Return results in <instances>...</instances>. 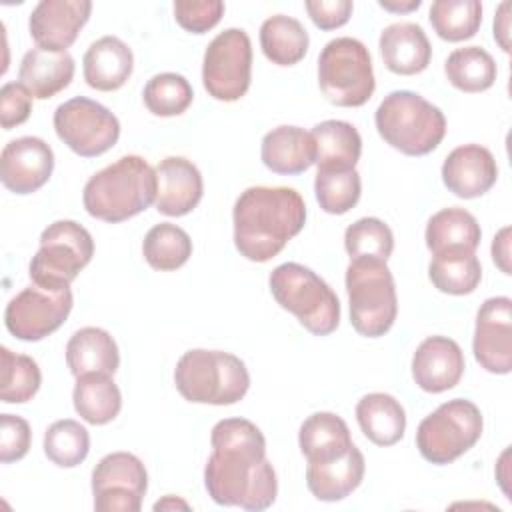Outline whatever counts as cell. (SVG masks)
Listing matches in <instances>:
<instances>
[{
    "mask_svg": "<svg viewBox=\"0 0 512 512\" xmlns=\"http://www.w3.org/2000/svg\"><path fill=\"white\" fill-rule=\"evenodd\" d=\"M212 454L204 468L208 496L220 506L266 510L278 494L276 472L266 458V438L246 418H224L210 434Z\"/></svg>",
    "mask_w": 512,
    "mask_h": 512,
    "instance_id": "1",
    "label": "cell"
},
{
    "mask_svg": "<svg viewBox=\"0 0 512 512\" xmlns=\"http://www.w3.org/2000/svg\"><path fill=\"white\" fill-rule=\"evenodd\" d=\"M234 244L250 262H268L300 234L306 204L288 186H250L234 202Z\"/></svg>",
    "mask_w": 512,
    "mask_h": 512,
    "instance_id": "2",
    "label": "cell"
},
{
    "mask_svg": "<svg viewBox=\"0 0 512 512\" xmlns=\"http://www.w3.org/2000/svg\"><path fill=\"white\" fill-rule=\"evenodd\" d=\"M156 200V172L136 154L102 168L84 186L82 202L92 218L124 222L144 212Z\"/></svg>",
    "mask_w": 512,
    "mask_h": 512,
    "instance_id": "3",
    "label": "cell"
},
{
    "mask_svg": "<svg viewBox=\"0 0 512 512\" xmlns=\"http://www.w3.org/2000/svg\"><path fill=\"white\" fill-rule=\"evenodd\" d=\"M174 384L188 402L230 406L246 396L250 374L246 364L230 352L194 348L180 356Z\"/></svg>",
    "mask_w": 512,
    "mask_h": 512,
    "instance_id": "4",
    "label": "cell"
},
{
    "mask_svg": "<svg viewBox=\"0 0 512 512\" xmlns=\"http://www.w3.org/2000/svg\"><path fill=\"white\" fill-rule=\"evenodd\" d=\"M374 122L380 138L406 156L430 154L446 134L442 110L410 90H394L384 96Z\"/></svg>",
    "mask_w": 512,
    "mask_h": 512,
    "instance_id": "5",
    "label": "cell"
},
{
    "mask_svg": "<svg viewBox=\"0 0 512 512\" xmlns=\"http://www.w3.org/2000/svg\"><path fill=\"white\" fill-rule=\"evenodd\" d=\"M268 284L280 308L294 314L314 336H328L338 328L340 300L314 270L284 262L270 272Z\"/></svg>",
    "mask_w": 512,
    "mask_h": 512,
    "instance_id": "6",
    "label": "cell"
},
{
    "mask_svg": "<svg viewBox=\"0 0 512 512\" xmlns=\"http://www.w3.org/2000/svg\"><path fill=\"white\" fill-rule=\"evenodd\" d=\"M346 292L350 322L358 334L378 338L392 328L398 314V296L394 276L386 262L374 258L350 260L346 268Z\"/></svg>",
    "mask_w": 512,
    "mask_h": 512,
    "instance_id": "7",
    "label": "cell"
},
{
    "mask_svg": "<svg viewBox=\"0 0 512 512\" xmlns=\"http://www.w3.org/2000/svg\"><path fill=\"white\" fill-rule=\"evenodd\" d=\"M318 86L334 106H364L376 88L368 48L350 36L330 40L318 56Z\"/></svg>",
    "mask_w": 512,
    "mask_h": 512,
    "instance_id": "8",
    "label": "cell"
},
{
    "mask_svg": "<svg viewBox=\"0 0 512 512\" xmlns=\"http://www.w3.org/2000/svg\"><path fill=\"white\" fill-rule=\"evenodd\" d=\"M94 256L90 232L74 220H56L40 234V248L30 262V280L40 288H68Z\"/></svg>",
    "mask_w": 512,
    "mask_h": 512,
    "instance_id": "9",
    "label": "cell"
},
{
    "mask_svg": "<svg viewBox=\"0 0 512 512\" xmlns=\"http://www.w3.org/2000/svg\"><path fill=\"white\" fill-rule=\"evenodd\" d=\"M480 408L464 398L440 404L416 430V446L424 460L444 466L466 454L482 436Z\"/></svg>",
    "mask_w": 512,
    "mask_h": 512,
    "instance_id": "10",
    "label": "cell"
},
{
    "mask_svg": "<svg viewBox=\"0 0 512 512\" xmlns=\"http://www.w3.org/2000/svg\"><path fill=\"white\" fill-rule=\"evenodd\" d=\"M252 80V44L242 28L220 32L206 48L202 84L220 102L240 100Z\"/></svg>",
    "mask_w": 512,
    "mask_h": 512,
    "instance_id": "11",
    "label": "cell"
},
{
    "mask_svg": "<svg viewBox=\"0 0 512 512\" xmlns=\"http://www.w3.org/2000/svg\"><path fill=\"white\" fill-rule=\"evenodd\" d=\"M56 136L78 156L94 158L108 152L120 138L118 118L86 96L66 100L54 110Z\"/></svg>",
    "mask_w": 512,
    "mask_h": 512,
    "instance_id": "12",
    "label": "cell"
},
{
    "mask_svg": "<svg viewBox=\"0 0 512 512\" xmlns=\"http://www.w3.org/2000/svg\"><path fill=\"white\" fill-rule=\"evenodd\" d=\"M72 290L40 288L36 284L20 290L4 310L6 330L24 342H38L56 332L72 310Z\"/></svg>",
    "mask_w": 512,
    "mask_h": 512,
    "instance_id": "13",
    "label": "cell"
},
{
    "mask_svg": "<svg viewBox=\"0 0 512 512\" xmlns=\"http://www.w3.org/2000/svg\"><path fill=\"white\" fill-rule=\"evenodd\" d=\"M148 490V472L130 452L106 454L92 470L94 508L98 512H138Z\"/></svg>",
    "mask_w": 512,
    "mask_h": 512,
    "instance_id": "14",
    "label": "cell"
},
{
    "mask_svg": "<svg viewBox=\"0 0 512 512\" xmlns=\"http://www.w3.org/2000/svg\"><path fill=\"white\" fill-rule=\"evenodd\" d=\"M472 350L476 362L492 374L512 370V300L494 296L476 314Z\"/></svg>",
    "mask_w": 512,
    "mask_h": 512,
    "instance_id": "15",
    "label": "cell"
},
{
    "mask_svg": "<svg viewBox=\"0 0 512 512\" xmlns=\"http://www.w3.org/2000/svg\"><path fill=\"white\" fill-rule=\"evenodd\" d=\"M54 170V152L38 136L10 140L0 154V180L14 194H32L42 188Z\"/></svg>",
    "mask_w": 512,
    "mask_h": 512,
    "instance_id": "16",
    "label": "cell"
},
{
    "mask_svg": "<svg viewBox=\"0 0 512 512\" xmlns=\"http://www.w3.org/2000/svg\"><path fill=\"white\" fill-rule=\"evenodd\" d=\"M92 12L90 0H42L30 12L28 30L38 48L66 52Z\"/></svg>",
    "mask_w": 512,
    "mask_h": 512,
    "instance_id": "17",
    "label": "cell"
},
{
    "mask_svg": "<svg viewBox=\"0 0 512 512\" xmlns=\"http://www.w3.org/2000/svg\"><path fill=\"white\" fill-rule=\"evenodd\" d=\"M464 352L448 336H428L412 356V378L418 388L440 394L454 388L464 374Z\"/></svg>",
    "mask_w": 512,
    "mask_h": 512,
    "instance_id": "18",
    "label": "cell"
},
{
    "mask_svg": "<svg viewBox=\"0 0 512 512\" xmlns=\"http://www.w3.org/2000/svg\"><path fill=\"white\" fill-rule=\"evenodd\" d=\"M498 180L492 152L480 144L454 148L442 164V182L458 198L470 200L486 194Z\"/></svg>",
    "mask_w": 512,
    "mask_h": 512,
    "instance_id": "19",
    "label": "cell"
},
{
    "mask_svg": "<svg viewBox=\"0 0 512 512\" xmlns=\"http://www.w3.org/2000/svg\"><path fill=\"white\" fill-rule=\"evenodd\" d=\"M156 172V210L164 216L190 214L204 194L202 174L190 160L168 156L154 168Z\"/></svg>",
    "mask_w": 512,
    "mask_h": 512,
    "instance_id": "20",
    "label": "cell"
},
{
    "mask_svg": "<svg viewBox=\"0 0 512 512\" xmlns=\"http://www.w3.org/2000/svg\"><path fill=\"white\" fill-rule=\"evenodd\" d=\"M378 48L384 66L400 76L424 72L432 58L430 40L414 22L388 24L380 34Z\"/></svg>",
    "mask_w": 512,
    "mask_h": 512,
    "instance_id": "21",
    "label": "cell"
},
{
    "mask_svg": "<svg viewBox=\"0 0 512 512\" xmlns=\"http://www.w3.org/2000/svg\"><path fill=\"white\" fill-rule=\"evenodd\" d=\"M134 70V56L118 36H102L92 42L82 58L84 80L90 88L112 92L122 88Z\"/></svg>",
    "mask_w": 512,
    "mask_h": 512,
    "instance_id": "22",
    "label": "cell"
},
{
    "mask_svg": "<svg viewBox=\"0 0 512 512\" xmlns=\"http://www.w3.org/2000/svg\"><path fill=\"white\" fill-rule=\"evenodd\" d=\"M364 470V456L356 446H352L340 458L328 462H308L306 486L314 498L322 502H338L360 486Z\"/></svg>",
    "mask_w": 512,
    "mask_h": 512,
    "instance_id": "23",
    "label": "cell"
},
{
    "mask_svg": "<svg viewBox=\"0 0 512 512\" xmlns=\"http://www.w3.org/2000/svg\"><path fill=\"white\" fill-rule=\"evenodd\" d=\"M74 58L70 52H50L32 48L22 56L18 68V82L36 100H48L62 92L74 78Z\"/></svg>",
    "mask_w": 512,
    "mask_h": 512,
    "instance_id": "24",
    "label": "cell"
},
{
    "mask_svg": "<svg viewBox=\"0 0 512 512\" xmlns=\"http://www.w3.org/2000/svg\"><path fill=\"white\" fill-rule=\"evenodd\" d=\"M260 156L268 170L292 176L316 162V144L312 134L300 126H278L264 134Z\"/></svg>",
    "mask_w": 512,
    "mask_h": 512,
    "instance_id": "25",
    "label": "cell"
},
{
    "mask_svg": "<svg viewBox=\"0 0 512 512\" xmlns=\"http://www.w3.org/2000/svg\"><path fill=\"white\" fill-rule=\"evenodd\" d=\"M426 246L432 256L474 254L482 230L478 220L464 208H444L426 224Z\"/></svg>",
    "mask_w": 512,
    "mask_h": 512,
    "instance_id": "26",
    "label": "cell"
},
{
    "mask_svg": "<svg viewBox=\"0 0 512 512\" xmlns=\"http://www.w3.org/2000/svg\"><path fill=\"white\" fill-rule=\"evenodd\" d=\"M298 444L308 462L340 458L354 446L348 424L334 412L310 414L300 426Z\"/></svg>",
    "mask_w": 512,
    "mask_h": 512,
    "instance_id": "27",
    "label": "cell"
},
{
    "mask_svg": "<svg viewBox=\"0 0 512 512\" xmlns=\"http://www.w3.org/2000/svg\"><path fill=\"white\" fill-rule=\"evenodd\" d=\"M66 364L76 378L88 372L114 374L120 366L116 340L104 328H80L66 344Z\"/></svg>",
    "mask_w": 512,
    "mask_h": 512,
    "instance_id": "28",
    "label": "cell"
},
{
    "mask_svg": "<svg viewBox=\"0 0 512 512\" xmlns=\"http://www.w3.org/2000/svg\"><path fill=\"white\" fill-rule=\"evenodd\" d=\"M356 420L364 436L376 446H392L402 440L406 412L402 404L384 392H372L358 400Z\"/></svg>",
    "mask_w": 512,
    "mask_h": 512,
    "instance_id": "29",
    "label": "cell"
},
{
    "mask_svg": "<svg viewBox=\"0 0 512 512\" xmlns=\"http://www.w3.org/2000/svg\"><path fill=\"white\" fill-rule=\"evenodd\" d=\"M318 170H354L362 154V138L346 120H324L312 128Z\"/></svg>",
    "mask_w": 512,
    "mask_h": 512,
    "instance_id": "30",
    "label": "cell"
},
{
    "mask_svg": "<svg viewBox=\"0 0 512 512\" xmlns=\"http://www.w3.org/2000/svg\"><path fill=\"white\" fill-rule=\"evenodd\" d=\"M72 400L80 418L94 426L112 422L122 408L120 388L112 380V374L102 372H88L78 376Z\"/></svg>",
    "mask_w": 512,
    "mask_h": 512,
    "instance_id": "31",
    "label": "cell"
},
{
    "mask_svg": "<svg viewBox=\"0 0 512 512\" xmlns=\"http://www.w3.org/2000/svg\"><path fill=\"white\" fill-rule=\"evenodd\" d=\"M308 32L300 20L276 14L262 22L260 26V48L264 56L276 66H294L308 52Z\"/></svg>",
    "mask_w": 512,
    "mask_h": 512,
    "instance_id": "32",
    "label": "cell"
},
{
    "mask_svg": "<svg viewBox=\"0 0 512 512\" xmlns=\"http://www.w3.org/2000/svg\"><path fill=\"white\" fill-rule=\"evenodd\" d=\"M444 72L454 88L476 94L492 88L498 68L494 58L484 48L464 46L448 54L444 62Z\"/></svg>",
    "mask_w": 512,
    "mask_h": 512,
    "instance_id": "33",
    "label": "cell"
},
{
    "mask_svg": "<svg viewBox=\"0 0 512 512\" xmlns=\"http://www.w3.org/2000/svg\"><path fill=\"white\" fill-rule=\"evenodd\" d=\"M142 254L154 270L172 272L184 266L192 256V240L180 226L160 222L146 232Z\"/></svg>",
    "mask_w": 512,
    "mask_h": 512,
    "instance_id": "34",
    "label": "cell"
},
{
    "mask_svg": "<svg viewBox=\"0 0 512 512\" xmlns=\"http://www.w3.org/2000/svg\"><path fill=\"white\" fill-rule=\"evenodd\" d=\"M434 32L448 42L472 38L482 24V4L478 0H436L430 6Z\"/></svg>",
    "mask_w": 512,
    "mask_h": 512,
    "instance_id": "35",
    "label": "cell"
},
{
    "mask_svg": "<svg viewBox=\"0 0 512 512\" xmlns=\"http://www.w3.org/2000/svg\"><path fill=\"white\" fill-rule=\"evenodd\" d=\"M0 400L6 404H24L40 388L42 374L34 358L0 348Z\"/></svg>",
    "mask_w": 512,
    "mask_h": 512,
    "instance_id": "36",
    "label": "cell"
},
{
    "mask_svg": "<svg viewBox=\"0 0 512 512\" xmlns=\"http://www.w3.org/2000/svg\"><path fill=\"white\" fill-rule=\"evenodd\" d=\"M428 276L440 292L464 296L478 288L482 280V266L476 254L434 256L428 266Z\"/></svg>",
    "mask_w": 512,
    "mask_h": 512,
    "instance_id": "37",
    "label": "cell"
},
{
    "mask_svg": "<svg viewBox=\"0 0 512 512\" xmlns=\"http://www.w3.org/2000/svg\"><path fill=\"white\" fill-rule=\"evenodd\" d=\"M88 452L90 434L80 422L64 418L48 426L44 434V454L52 464L60 468H74L86 460Z\"/></svg>",
    "mask_w": 512,
    "mask_h": 512,
    "instance_id": "38",
    "label": "cell"
},
{
    "mask_svg": "<svg viewBox=\"0 0 512 512\" xmlns=\"http://www.w3.org/2000/svg\"><path fill=\"white\" fill-rule=\"evenodd\" d=\"M314 194L326 214H346L352 210L362 194L358 170H318L314 180Z\"/></svg>",
    "mask_w": 512,
    "mask_h": 512,
    "instance_id": "39",
    "label": "cell"
},
{
    "mask_svg": "<svg viewBox=\"0 0 512 512\" xmlns=\"http://www.w3.org/2000/svg\"><path fill=\"white\" fill-rule=\"evenodd\" d=\"M144 104L154 116H180L192 104L194 92L190 82L176 72L152 76L144 86Z\"/></svg>",
    "mask_w": 512,
    "mask_h": 512,
    "instance_id": "40",
    "label": "cell"
},
{
    "mask_svg": "<svg viewBox=\"0 0 512 512\" xmlns=\"http://www.w3.org/2000/svg\"><path fill=\"white\" fill-rule=\"evenodd\" d=\"M344 246L350 260L374 258L386 262L394 250V234L380 218H360L344 232Z\"/></svg>",
    "mask_w": 512,
    "mask_h": 512,
    "instance_id": "41",
    "label": "cell"
},
{
    "mask_svg": "<svg viewBox=\"0 0 512 512\" xmlns=\"http://www.w3.org/2000/svg\"><path fill=\"white\" fill-rule=\"evenodd\" d=\"M224 14V2L220 0H178L174 2V18L176 22L192 32L204 34L212 30Z\"/></svg>",
    "mask_w": 512,
    "mask_h": 512,
    "instance_id": "42",
    "label": "cell"
},
{
    "mask_svg": "<svg viewBox=\"0 0 512 512\" xmlns=\"http://www.w3.org/2000/svg\"><path fill=\"white\" fill-rule=\"evenodd\" d=\"M30 440V424L22 416H0V462L8 464L22 460L30 450Z\"/></svg>",
    "mask_w": 512,
    "mask_h": 512,
    "instance_id": "43",
    "label": "cell"
},
{
    "mask_svg": "<svg viewBox=\"0 0 512 512\" xmlns=\"http://www.w3.org/2000/svg\"><path fill=\"white\" fill-rule=\"evenodd\" d=\"M32 112V94L20 82H6L0 90V122L4 130L24 124Z\"/></svg>",
    "mask_w": 512,
    "mask_h": 512,
    "instance_id": "44",
    "label": "cell"
},
{
    "mask_svg": "<svg viewBox=\"0 0 512 512\" xmlns=\"http://www.w3.org/2000/svg\"><path fill=\"white\" fill-rule=\"evenodd\" d=\"M306 12L320 30H334L344 26L354 10L350 0H306Z\"/></svg>",
    "mask_w": 512,
    "mask_h": 512,
    "instance_id": "45",
    "label": "cell"
},
{
    "mask_svg": "<svg viewBox=\"0 0 512 512\" xmlns=\"http://www.w3.org/2000/svg\"><path fill=\"white\" fill-rule=\"evenodd\" d=\"M510 226H504L496 236H494V242H492V260L494 264L504 272V274H510L512 272V266H510Z\"/></svg>",
    "mask_w": 512,
    "mask_h": 512,
    "instance_id": "46",
    "label": "cell"
},
{
    "mask_svg": "<svg viewBox=\"0 0 512 512\" xmlns=\"http://www.w3.org/2000/svg\"><path fill=\"white\" fill-rule=\"evenodd\" d=\"M510 2H502L494 16V38L504 52H510Z\"/></svg>",
    "mask_w": 512,
    "mask_h": 512,
    "instance_id": "47",
    "label": "cell"
},
{
    "mask_svg": "<svg viewBox=\"0 0 512 512\" xmlns=\"http://www.w3.org/2000/svg\"><path fill=\"white\" fill-rule=\"evenodd\" d=\"M420 0H406V2H400V0H380L378 6L384 8V10H390V12H412L416 8H420Z\"/></svg>",
    "mask_w": 512,
    "mask_h": 512,
    "instance_id": "48",
    "label": "cell"
},
{
    "mask_svg": "<svg viewBox=\"0 0 512 512\" xmlns=\"http://www.w3.org/2000/svg\"><path fill=\"white\" fill-rule=\"evenodd\" d=\"M176 508H182V510H188L190 506L184 502V500H180V498H176V496H164L162 500H158L156 504H154V510H176Z\"/></svg>",
    "mask_w": 512,
    "mask_h": 512,
    "instance_id": "49",
    "label": "cell"
}]
</instances>
